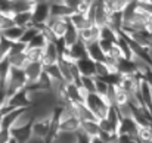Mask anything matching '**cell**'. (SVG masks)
<instances>
[{"mask_svg":"<svg viewBox=\"0 0 152 143\" xmlns=\"http://www.w3.org/2000/svg\"><path fill=\"white\" fill-rule=\"evenodd\" d=\"M50 18V1H36L33 9V27H37L40 31L45 30Z\"/></svg>","mask_w":152,"mask_h":143,"instance_id":"1","label":"cell"},{"mask_svg":"<svg viewBox=\"0 0 152 143\" xmlns=\"http://www.w3.org/2000/svg\"><path fill=\"white\" fill-rule=\"evenodd\" d=\"M86 106L92 111V114L96 117L98 121L105 120V118L108 117V114H109V109L112 108V106H109V105H108L102 97H99L96 93L89 96V99H87V102H86Z\"/></svg>","mask_w":152,"mask_h":143,"instance_id":"2","label":"cell"},{"mask_svg":"<svg viewBox=\"0 0 152 143\" xmlns=\"http://www.w3.org/2000/svg\"><path fill=\"white\" fill-rule=\"evenodd\" d=\"M68 27H69L68 18H49V21L46 24V28H49L52 33H53V36L56 37V40L64 39L65 33L68 31Z\"/></svg>","mask_w":152,"mask_h":143,"instance_id":"3","label":"cell"},{"mask_svg":"<svg viewBox=\"0 0 152 143\" xmlns=\"http://www.w3.org/2000/svg\"><path fill=\"white\" fill-rule=\"evenodd\" d=\"M24 74H25V80H27V89H30V87H34L40 81L42 75L45 74V68L42 63H30L24 69Z\"/></svg>","mask_w":152,"mask_h":143,"instance_id":"4","label":"cell"},{"mask_svg":"<svg viewBox=\"0 0 152 143\" xmlns=\"http://www.w3.org/2000/svg\"><path fill=\"white\" fill-rule=\"evenodd\" d=\"M61 59V55L58 52L56 47V43H49L45 50H43V59H42V65L43 68L46 66H52V65H56Z\"/></svg>","mask_w":152,"mask_h":143,"instance_id":"5","label":"cell"},{"mask_svg":"<svg viewBox=\"0 0 152 143\" xmlns=\"http://www.w3.org/2000/svg\"><path fill=\"white\" fill-rule=\"evenodd\" d=\"M80 134H83L84 137L87 139H95V137H99L101 136V127H99V121H86V123H81L80 125Z\"/></svg>","mask_w":152,"mask_h":143,"instance_id":"6","label":"cell"},{"mask_svg":"<svg viewBox=\"0 0 152 143\" xmlns=\"http://www.w3.org/2000/svg\"><path fill=\"white\" fill-rule=\"evenodd\" d=\"M7 62H9L10 68H13V69H21V71H24V69L30 65V62H28V59H27L25 52H19V53H9V55H7Z\"/></svg>","mask_w":152,"mask_h":143,"instance_id":"7","label":"cell"},{"mask_svg":"<svg viewBox=\"0 0 152 143\" xmlns=\"http://www.w3.org/2000/svg\"><path fill=\"white\" fill-rule=\"evenodd\" d=\"M93 7H95V21H93V25L98 27V28H103L106 27L108 24V13L105 10V6H103V1H93Z\"/></svg>","mask_w":152,"mask_h":143,"instance_id":"8","label":"cell"},{"mask_svg":"<svg viewBox=\"0 0 152 143\" xmlns=\"http://www.w3.org/2000/svg\"><path fill=\"white\" fill-rule=\"evenodd\" d=\"M86 49H87V56H89L93 62H96V63H102V62L105 61L106 55H105V52L102 50L101 45H99V40H98V42H92V43L86 45Z\"/></svg>","mask_w":152,"mask_h":143,"instance_id":"9","label":"cell"},{"mask_svg":"<svg viewBox=\"0 0 152 143\" xmlns=\"http://www.w3.org/2000/svg\"><path fill=\"white\" fill-rule=\"evenodd\" d=\"M77 68L81 77H95L96 75V62H93L89 56L77 62Z\"/></svg>","mask_w":152,"mask_h":143,"instance_id":"10","label":"cell"},{"mask_svg":"<svg viewBox=\"0 0 152 143\" xmlns=\"http://www.w3.org/2000/svg\"><path fill=\"white\" fill-rule=\"evenodd\" d=\"M12 139L16 143H28L33 139V131L31 125L30 127H22V128H12Z\"/></svg>","mask_w":152,"mask_h":143,"instance_id":"11","label":"cell"},{"mask_svg":"<svg viewBox=\"0 0 152 143\" xmlns=\"http://www.w3.org/2000/svg\"><path fill=\"white\" fill-rule=\"evenodd\" d=\"M68 21H69V25H72L78 33L83 31V30H86V28H89V27H93V24L84 15H78V13H72L68 18Z\"/></svg>","mask_w":152,"mask_h":143,"instance_id":"12","label":"cell"},{"mask_svg":"<svg viewBox=\"0 0 152 143\" xmlns=\"http://www.w3.org/2000/svg\"><path fill=\"white\" fill-rule=\"evenodd\" d=\"M66 53H68V56H69L75 63H77L78 61L87 58V49H86V45L81 43V42H78V43L74 45L72 47L66 49Z\"/></svg>","mask_w":152,"mask_h":143,"instance_id":"13","label":"cell"},{"mask_svg":"<svg viewBox=\"0 0 152 143\" xmlns=\"http://www.w3.org/2000/svg\"><path fill=\"white\" fill-rule=\"evenodd\" d=\"M24 33H25V28H21L18 25H13L12 28H9V30H6V31H3L0 34L7 42H10V43H19L21 39H22V36H24Z\"/></svg>","mask_w":152,"mask_h":143,"instance_id":"14","label":"cell"},{"mask_svg":"<svg viewBox=\"0 0 152 143\" xmlns=\"http://www.w3.org/2000/svg\"><path fill=\"white\" fill-rule=\"evenodd\" d=\"M78 142V133H62L56 131L53 134L49 143H77Z\"/></svg>","mask_w":152,"mask_h":143,"instance_id":"15","label":"cell"},{"mask_svg":"<svg viewBox=\"0 0 152 143\" xmlns=\"http://www.w3.org/2000/svg\"><path fill=\"white\" fill-rule=\"evenodd\" d=\"M15 25L21 27V28H30L33 27V12H22V13H16L13 18Z\"/></svg>","mask_w":152,"mask_h":143,"instance_id":"16","label":"cell"},{"mask_svg":"<svg viewBox=\"0 0 152 143\" xmlns=\"http://www.w3.org/2000/svg\"><path fill=\"white\" fill-rule=\"evenodd\" d=\"M64 43H65V47L69 49L72 47L74 45H77L78 42H80V33L72 27V25H69L68 27V31L65 33V36H64Z\"/></svg>","mask_w":152,"mask_h":143,"instance_id":"17","label":"cell"},{"mask_svg":"<svg viewBox=\"0 0 152 143\" xmlns=\"http://www.w3.org/2000/svg\"><path fill=\"white\" fill-rule=\"evenodd\" d=\"M25 55H27V59H28L30 63H42V59H43V49L27 47Z\"/></svg>","mask_w":152,"mask_h":143,"instance_id":"18","label":"cell"},{"mask_svg":"<svg viewBox=\"0 0 152 143\" xmlns=\"http://www.w3.org/2000/svg\"><path fill=\"white\" fill-rule=\"evenodd\" d=\"M136 137L139 143H152V125L151 127H139Z\"/></svg>","mask_w":152,"mask_h":143,"instance_id":"19","label":"cell"},{"mask_svg":"<svg viewBox=\"0 0 152 143\" xmlns=\"http://www.w3.org/2000/svg\"><path fill=\"white\" fill-rule=\"evenodd\" d=\"M80 86L84 87L89 93H96V77H81Z\"/></svg>","mask_w":152,"mask_h":143,"instance_id":"20","label":"cell"},{"mask_svg":"<svg viewBox=\"0 0 152 143\" xmlns=\"http://www.w3.org/2000/svg\"><path fill=\"white\" fill-rule=\"evenodd\" d=\"M39 33H42V31H40L37 27H30V28H27L19 43H22V45H27V46H28V45L33 42V39H34Z\"/></svg>","mask_w":152,"mask_h":143,"instance_id":"21","label":"cell"},{"mask_svg":"<svg viewBox=\"0 0 152 143\" xmlns=\"http://www.w3.org/2000/svg\"><path fill=\"white\" fill-rule=\"evenodd\" d=\"M49 45V42H48V39L45 37V34L43 33H39L34 39H33V42L28 45V47H36V49H43Z\"/></svg>","mask_w":152,"mask_h":143,"instance_id":"22","label":"cell"},{"mask_svg":"<svg viewBox=\"0 0 152 143\" xmlns=\"http://www.w3.org/2000/svg\"><path fill=\"white\" fill-rule=\"evenodd\" d=\"M92 3H93V1H89V0H78L74 13H78V15H84V16H86V15L89 13L90 7H92Z\"/></svg>","mask_w":152,"mask_h":143,"instance_id":"23","label":"cell"},{"mask_svg":"<svg viewBox=\"0 0 152 143\" xmlns=\"http://www.w3.org/2000/svg\"><path fill=\"white\" fill-rule=\"evenodd\" d=\"M9 72H10V65H9L7 59H4L0 62V81L3 83V86H4V81H6Z\"/></svg>","mask_w":152,"mask_h":143,"instance_id":"24","label":"cell"},{"mask_svg":"<svg viewBox=\"0 0 152 143\" xmlns=\"http://www.w3.org/2000/svg\"><path fill=\"white\" fill-rule=\"evenodd\" d=\"M12 140V131L9 128H0V143H9Z\"/></svg>","mask_w":152,"mask_h":143,"instance_id":"25","label":"cell"},{"mask_svg":"<svg viewBox=\"0 0 152 143\" xmlns=\"http://www.w3.org/2000/svg\"><path fill=\"white\" fill-rule=\"evenodd\" d=\"M117 143H139L137 137H133V136H127V134H120L118 136V140Z\"/></svg>","mask_w":152,"mask_h":143,"instance_id":"26","label":"cell"},{"mask_svg":"<svg viewBox=\"0 0 152 143\" xmlns=\"http://www.w3.org/2000/svg\"><path fill=\"white\" fill-rule=\"evenodd\" d=\"M99 45H101V47H102V50L105 52V55L106 53H109V50L114 47V42H108V40H99Z\"/></svg>","mask_w":152,"mask_h":143,"instance_id":"27","label":"cell"},{"mask_svg":"<svg viewBox=\"0 0 152 143\" xmlns=\"http://www.w3.org/2000/svg\"><path fill=\"white\" fill-rule=\"evenodd\" d=\"M7 95H6V90L4 89H1L0 90V112L6 108V105H7Z\"/></svg>","mask_w":152,"mask_h":143,"instance_id":"28","label":"cell"},{"mask_svg":"<svg viewBox=\"0 0 152 143\" xmlns=\"http://www.w3.org/2000/svg\"><path fill=\"white\" fill-rule=\"evenodd\" d=\"M143 80H145V83H146V84L152 89V69L146 74V75H145V77H143Z\"/></svg>","mask_w":152,"mask_h":143,"instance_id":"29","label":"cell"},{"mask_svg":"<svg viewBox=\"0 0 152 143\" xmlns=\"http://www.w3.org/2000/svg\"><path fill=\"white\" fill-rule=\"evenodd\" d=\"M77 143H90V139H87V137H84L83 134L78 133V142Z\"/></svg>","mask_w":152,"mask_h":143,"instance_id":"30","label":"cell"},{"mask_svg":"<svg viewBox=\"0 0 152 143\" xmlns=\"http://www.w3.org/2000/svg\"><path fill=\"white\" fill-rule=\"evenodd\" d=\"M28 143H48V142H46V140H43V139H36V137H33Z\"/></svg>","mask_w":152,"mask_h":143,"instance_id":"31","label":"cell"},{"mask_svg":"<svg viewBox=\"0 0 152 143\" xmlns=\"http://www.w3.org/2000/svg\"><path fill=\"white\" fill-rule=\"evenodd\" d=\"M90 143H106V142H103L101 137H95V139H92V140H90Z\"/></svg>","mask_w":152,"mask_h":143,"instance_id":"32","label":"cell"},{"mask_svg":"<svg viewBox=\"0 0 152 143\" xmlns=\"http://www.w3.org/2000/svg\"><path fill=\"white\" fill-rule=\"evenodd\" d=\"M149 45H151V47H152V34H149Z\"/></svg>","mask_w":152,"mask_h":143,"instance_id":"33","label":"cell"}]
</instances>
